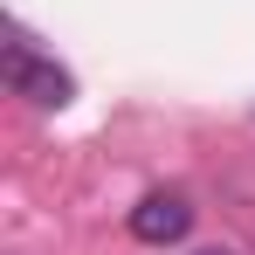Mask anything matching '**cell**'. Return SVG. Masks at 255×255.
Here are the masks:
<instances>
[{
    "instance_id": "cell-3",
    "label": "cell",
    "mask_w": 255,
    "mask_h": 255,
    "mask_svg": "<svg viewBox=\"0 0 255 255\" xmlns=\"http://www.w3.org/2000/svg\"><path fill=\"white\" fill-rule=\"evenodd\" d=\"M193 255H235V249H193Z\"/></svg>"
},
{
    "instance_id": "cell-1",
    "label": "cell",
    "mask_w": 255,
    "mask_h": 255,
    "mask_svg": "<svg viewBox=\"0 0 255 255\" xmlns=\"http://www.w3.org/2000/svg\"><path fill=\"white\" fill-rule=\"evenodd\" d=\"M7 90L14 97H28V104H42V111H62L69 97H76V83H69V69H55V62H42L35 48L21 42H7Z\"/></svg>"
},
{
    "instance_id": "cell-2",
    "label": "cell",
    "mask_w": 255,
    "mask_h": 255,
    "mask_svg": "<svg viewBox=\"0 0 255 255\" xmlns=\"http://www.w3.org/2000/svg\"><path fill=\"white\" fill-rule=\"evenodd\" d=\"M186 228H193V200H186V193H152V200H138V207H131V235H138V242H152V249L179 242Z\"/></svg>"
}]
</instances>
